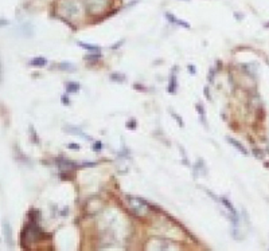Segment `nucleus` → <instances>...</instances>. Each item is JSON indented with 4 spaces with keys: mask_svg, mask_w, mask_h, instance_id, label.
I'll return each instance as SVG.
<instances>
[{
    "mask_svg": "<svg viewBox=\"0 0 269 251\" xmlns=\"http://www.w3.org/2000/svg\"><path fill=\"white\" fill-rule=\"evenodd\" d=\"M58 167H59L62 171H73V169H76L77 164L74 161H71V160H58Z\"/></svg>",
    "mask_w": 269,
    "mask_h": 251,
    "instance_id": "f03ea898",
    "label": "nucleus"
},
{
    "mask_svg": "<svg viewBox=\"0 0 269 251\" xmlns=\"http://www.w3.org/2000/svg\"><path fill=\"white\" fill-rule=\"evenodd\" d=\"M1 77H3V66H1V62H0V83H1Z\"/></svg>",
    "mask_w": 269,
    "mask_h": 251,
    "instance_id": "412c9836",
    "label": "nucleus"
},
{
    "mask_svg": "<svg viewBox=\"0 0 269 251\" xmlns=\"http://www.w3.org/2000/svg\"><path fill=\"white\" fill-rule=\"evenodd\" d=\"M77 45H78L81 48H85V50H88V51H90V52H93V54H100V52H101V48L98 47V46L89 45V43H85V42H78Z\"/></svg>",
    "mask_w": 269,
    "mask_h": 251,
    "instance_id": "7ed1b4c3",
    "label": "nucleus"
},
{
    "mask_svg": "<svg viewBox=\"0 0 269 251\" xmlns=\"http://www.w3.org/2000/svg\"><path fill=\"white\" fill-rule=\"evenodd\" d=\"M166 19L168 20V22H171L172 24H176V26H181V27H183V28H190V24L187 22H184V20L179 19V18H176L175 15H172L171 12H166L164 13Z\"/></svg>",
    "mask_w": 269,
    "mask_h": 251,
    "instance_id": "f257e3e1",
    "label": "nucleus"
},
{
    "mask_svg": "<svg viewBox=\"0 0 269 251\" xmlns=\"http://www.w3.org/2000/svg\"><path fill=\"white\" fill-rule=\"evenodd\" d=\"M7 24H8V22H7V20L0 19V26H7Z\"/></svg>",
    "mask_w": 269,
    "mask_h": 251,
    "instance_id": "4be33fe9",
    "label": "nucleus"
},
{
    "mask_svg": "<svg viewBox=\"0 0 269 251\" xmlns=\"http://www.w3.org/2000/svg\"><path fill=\"white\" fill-rule=\"evenodd\" d=\"M203 93H205L206 98H207V99H209V101H210V93H209V87H207V86H206L205 89H203Z\"/></svg>",
    "mask_w": 269,
    "mask_h": 251,
    "instance_id": "6ab92c4d",
    "label": "nucleus"
},
{
    "mask_svg": "<svg viewBox=\"0 0 269 251\" xmlns=\"http://www.w3.org/2000/svg\"><path fill=\"white\" fill-rule=\"evenodd\" d=\"M228 141H229V143H230V144H231V145H233V146H235V148H237V149L240 150V152H244V153H246V152H245V148H244V146L241 145L240 143H237V141H235V140H233V138H228Z\"/></svg>",
    "mask_w": 269,
    "mask_h": 251,
    "instance_id": "9b49d317",
    "label": "nucleus"
},
{
    "mask_svg": "<svg viewBox=\"0 0 269 251\" xmlns=\"http://www.w3.org/2000/svg\"><path fill=\"white\" fill-rule=\"evenodd\" d=\"M46 65H47V60L42 57L34 58V59L30 60V66H32V67H43V66H46Z\"/></svg>",
    "mask_w": 269,
    "mask_h": 251,
    "instance_id": "423d86ee",
    "label": "nucleus"
},
{
    "mask_svg": "<svg viewBox=\"0 0 269 251\" xmlns=\"http://www.w3.org/2000/svg\"><path fill=\"white\" fill-rule=\"evenodd\" d=\"M176 89H178V81H176V77H175V74L172 73L171 77H170V82H168V93L170 94H175L176 93Z\"/></svg>",
    "mask_w": 269,
    "mask_h": 251,
    "instance_id": "20e7f679",
    "label": "nucleus"
},
{
    "mask_svg": "<svg viewBox=\"0 0 269 251\" xmlns=\"http://www.w3.org/2000/svg\"><path fill=\"white\" fill-rule=\"evenodd\" d=\"M100 58V54H94V55H86L85 59H98Z\"/></svg>",
    "mask_w": 269,
    "mask_h": 251,
    "instance_id": "a211bd4d",
    "label": "nucleus"
},
{
    "mask_svg": "<svg viewBox=\"0 0 269 251\" xmlns=\"http://www.w3.org/2000/svg\"><path fill=\"white\" fill-rule=\"evenodd\" d=\"M111 79L112 81H117V82H124V81H125V77L121 75V74H112Z\"/></svg>",
    "mask_w": 269,
    "mask_h": 251,
    "instance_id": "f8f14e48",
    "label": "nucleus"
},
{
    "mask_svg": "<svg viewBox=\"0 0 269 251\" xmlns=\"http://www.w3.org/2000/svg\"><path fill=\"white\" fill-rule=\"evenodd\" d=\"M127 128L128 129H135V128H136V121L133 120V118L132 120H129L128 121V124H127Z\"/></svg>",
    "mask_w": 269,
    "mask_h": 251,
    "instance_id": "ddd939ff",
    "label": "nucleus"
},
{
    "mask_svg": "<svg viewBox=\"0 0 269 251\" xmlns=\"http://www.w3.org/2000/svg\"><path fill=\"white\" fill-rule=\"evenodd\" d=\"M59 69H61V70H65V71H76V67H74L71 63H67V62L61 63L59 65Z\"/></svg>",
    "mask_w": 269,
    "mask_h": 251,
    "instance_id": "9d476101",
    "label": "nucleus"
},
{
    "mask_svg": "<svg viewBox=\"0 0 269 251\" xmlns=\"http://www.w3.org/2000/svg\"><path fill=\"white\" fill-rule=\"evenodd\" d=\"M196 110H198V113L201 114V121H202V124L205 125V126H207V122H206V113H205V109H203V106L201 105V104H198V105H196Z\"/></svg>",
    "mask_w": 269,
    "mask_h": 251,
    "instance_id": "6e6552de",
    "label": "nucleus"
},
{
    "mask_svg": "<svg viewBox=\"0 0 269 251\" xmlns=\"http://www.w3.org/2000/svg\"><path fill=\"white\" fill-rule=\"evenodd\" d=\"M171 114H172V116H174V117H175V120H176V121H178V122H179V125H181V126H182V128H183V126H184V122H183V121H182L181 116H178V114H175L174 111H171Z\"/></svg>",
    "mask_w": 269,
    "mask_h": 251,
    "instance_id": "4468645a",
    "label": "nucleus"
},
{
    "mask_svg": "<svg viewBox=\"0 0 269 251\" xmlns=\"http://www.w3.org/2000/svg\"><path fill=\"white\" fill-rule=\"evenodd\" d=\"M79 89H81V86H79V83H77V82H67L66 83V90L69 93H77V91H79Z\"/></svg>",
    "mask_w": 269,
    "mask_h": 251,
    "instance_id": "0eeeda50",
    "label": "nucleus"
},
{
    "mask_svg": "<svg viewBox=\"0 0 269 251\" xmlns=\"http://www.w3.org/2000/svg\"><path fill=\"white\" fill-rule=\"evenodd\" d=\"M188 70L191 71V74H195V67H194L193 65H188Z\"/></svg>",
    "mask_w": 269,
    "mask_h": 251,
    "instance_id": "aec40b11",
    "label": "nucleus"
},
{
    "mask_svg": "<svg viewBox=\"0 0 269 251\" xmlns=\"http://www.w3.org/2000/svg\"><path fill=\"white\" fill-rule=\"evenodd\" d=\"M221 201L223 203V206H225L226 208H228V210L230 211V212H233V215H234V216L237 215V212H235V210H234V207H233V206L230 204V201H229V200H226L225 197H221Z\"/></svg>",
    "mask_w": 269,
    "mask_h": 251,
    "instance_id": "1a4fd4ad",
    "label": "nucleus"
},
{
    "mask_svg": "<svg viewBox=\"0 0 269 251\" xmlns=\"http://www.w3.org/2000/svg\"><path fill=\"white\" fill-rule=\"evenodd\" d=\"M93 148H94V150H97V152H98V150H100V149H101V148H102V144L100 143V141H97V143H94V145H93Z\"/></svg>",
    "mask_w": 269,
    "mask_h": 251,
    "instance_id": "2eb2a0df",
    "label": "nucleus"
},
{
    "mask_svg": "<svg viewBox=\"0 0 269 251\" xmlns=\"http://www.w3.org/2000/svg\"><path fill=\"white\" fill-rule=\"evenodd\" d=\"M61 99H62V104H64V105H66V106H69V105H70V101L67 99V97H66V96H62V98H61Z\"/></svg>",
    "mask_w": 269,
    "mask_h": 251,
    "instance_id": "f3484780",
    "label": "nucleus"
},
{
    "mask_svg": "<svg viewBox=\"0 0 269 251\" xmlns=\"http://www.w3.org/2000/svg\"><path fill=\"white\" fill-rule=\"evenodd\" d=\"M67 148H70V149H76V150H78L79 149V145L78 144H69V145H67Z\"/></svg>",
    "mask_w": 269,
    "mask_h": 251,
    "instance_id": "dca6fc26",
    "label": "nucleus"
},
{
    "mask_svg": "<svg viewBox=\"0 0 269 251\" xmlns=\"http://www.w3.org/2000/svg\"><path fill=\"white\" fill-rule=\"evenodd\" d=\"M66 132H69V133H71V134H77V136H81V137H83V138H86V140H90V137H89L88 134L83 133V132L79 128H76V126H67Z\"/></svg>",
    "mask_w": 269,
    "mask_h": 251,
    "instance_id": "39448f33",
    "label": "nucleus"
}]
</instances>
